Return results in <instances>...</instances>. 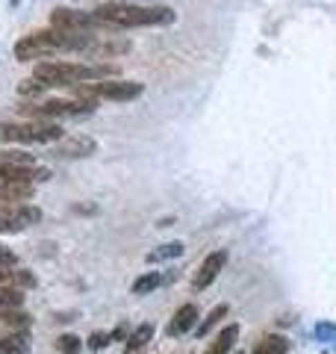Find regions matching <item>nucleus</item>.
I'll return each mask as SVG.
<instances>
[{"instance_id": "a211bd4d", "label": "nucleus", "mask_w": 336, "mask_h": 354, "mask_svg": "<svg viewBox=\"0 0 336 354\" xmlns=\"http://www.w3.org/2000/svg\"><path fill=\"white\" fill-rule=\"evenodd\" d=\"M80 337H74V334H62V337H56V348H59L62 354H77L80 351Z\"/></svg>"}, {"instance_id": "f03ea898", "label": "nucleus", "mask_w": 336, "mask_h": 354, "mask_svg": "<svg viewBox=\"0 0 336 354\" xmlns=\"http://www.w3.org/2000/svg\"><path fill=\"white\" fill-rule=\"evenodd\" d=\"M0 139L15 142V145H50L62 139V127L56 121H3L0 124Z\"/></svg>"}, {"instance_id": "f8f14e48", "label": "nucleus", "mask_w": 336, "mask_h": 354, "mask_svg": "<svg viewBox=\"0 0 336 354\" xmlns=\"http://www.w3.org/2000/svg\"><path fill=\"white\" fill-rule=\"evenodd\" d=\"M236 339H239V325H227L221 330V334L216 337V342L207 348V354H227L233 346H236Z\"/></svg>"}, {"instance_id": "4468645a", "label": "nucleus", "mask_w": 336, "mask_h": 354, "mask_svg": "<svg viewBox=\"0 0 336 354\" xmlns=\"http://www.w3.org/2000/svg\"><path fill=\"white\" fill-rule=\"evenodd\" d=\"M227 313H230V307H227V304H218V307H212V310H209V313H207V319H204V322H200V325H198V337H200V339H204V337L209 334V330H212V328H216V325H218V322H221V319H224V316H227Z\"/></svg>"}, {"instance_id": "412c9836", "label": "nucleus", "mask_w": 336, "mask_h": 354, "mask_svg": "<svg viewBox=\"0 0 336 354\" xmlns=\"http://www.w3.org/2000/svg\"><path fill=\"white\" fill-rule=\"evenodd\" d=\"M0 269H15V254L0 245Z\"/></svg>"}, {"instance_id": "aec40b11", "label": "nucleus", "mask_w": 336, "mask_h": 354, "mask_svg": "<svg viewBox=\"0 0 336 354\" xmlns=\"http://www.w3.org/2000/svg\"><path fill=\"white\" fill-rule=\"evenodd\" d=\"M112 339V334H106V330H95L92 337H88V348H95V351H100V348H106V342Z\"/></svg>"}, {"instance_id": "39448f33", "label": "nucleus", "mask_w": 336, "mask_h": 354, "mask_svg": "<svg viewBox=\"0 0 336 354\" xmlns=\"http://www.w3.org/2000/svg\"><path fill=\"white\" fill-rule=\"evenodd\" d=\"M50 27L65 30V32H92L97 27V18L95 12H83V9L56 6L50 15Z\"/></svg>"}, {"instance_id": "423d86ee", "label": "nucleus", "mask_w": 336, "mask_h": 354, "mask_svg": "<svg viewBox=\"0 0 336 354\" xmlns=\"http://www.w3.org/2000/svg\"><path fill=\"white\" fill-rule=\"evenodd\" d=\"M50 177V169L44 165H12V162H0V186L3 183H41Z\"/></svg>"}, {"instance_id": "9b49d317", "label": "nucleus", "mask_w": 336, "mask_h": 354, "mask_svg": "<svg viewBox=\"0 0 336 354\" xmlns=\"http://www.w3.org/2000/svg\"><path fill=\"white\" fill-rule=\"evenodd\" d=\"M286 351H289V339L283 334H268L251 348V354H286Z\"/></svg>"}, {"instance_id": "f3484780", "label": "nucleus", "mask_w": 336, "mask_h": 354, "mask_svg": "<svg viewBox=\"0 0 336 354\" xmlns=\"http://www.w3.org/2000/svg\"><path fill=\"white\" fill-rule=\"evenodd\" d=\"M0 162H12V165H36L32 153L27 151H0Z\"/></svg>"}, {"instance_id": "2eb2a0df", "label": "nucleus", "mask_w": 336, "mask_h": 354, "mask_svg": "<svg viewBox=\"0 0 336 354\" xmlns=\"http://www.w3.org/2000/svg\"><path fill=\"white\" fill-rule=\"evenodd\" d=\"M160 283H162L160 272H144L142 278L133 281V295H148V292H153Z\"/></svg>"}, {"instance_id": "1a4fd4ad", "label": "nucleus", "mask_w": 336, "mask_h": 354, "mask_svg": "<svg viewBox=\"0 0 336 354\" xmlns=\"http://www.w3.org/2000/svg\"><path fill=\"white\" fill-rule=\"evenodd\" d=\"M198 322V307L195 304H183L168 322V337H183L186 330H192V325Z\"/></svg>"}, {"instance_id": "0eeeda50", "label": "nucleus", "mask_w": 336, "mask_h": 354, "mask_svg": "<svg viewBox=\"0 0 336 354\" xmlns=\"http://www.w3.org/2000/svg\"><path fill=\"white\" fill-rule=\"evenodd\" d=\"M224 263H227V251H212L209 257H204V263L198 266V272H195V278H192V290L200 292V290H207V286L218 278V272L224 269Z\"/></svg>"}, {"instance_id": "ddd939ff", "label": "nucleus", "mask_w": 336, "mask_h": 354, "mask_svg": "<svg viewBox=\"0 0 336 354\" xmlns=\"http://www.w3.org/2000/svg\"><path fill=\"white\" fill-rule=\"evenodd\" d=\"M151 337H153V325H139L136 330H133V334L127 337V354H133V351H139V348H144L151 342Z\"/></svg>"}, {"instance_id": "f257e3e1", "label": "nucleus", "mask_w": 336, "mask_h": 354, "mask_svg": "<svg viewBox=\"0 0 336 354\" xmlns=\"http://www.w3.org/2000/svg\"><path fill=\"white\" fill-rule=\"evenodd\" d=\"M97 24H109V27H168L174 21V9L171 6H136V3H100L95 9Z\"/></svg>"}, {"instance_id": "6e6552de", "label": "nucleus", "mask_w": 336, "mask_h": 354, "mask_svg": "<svg viewBox=\"0 0 336 354\" xmlns=\"http://www.w3.org/2000/svg\"><path fill=\"white\" fill-rule=\"evenodd\" d=\"M97 151V142L92 136H71V139H59L56 142V157H68V160H77V157H88V153Z\"/></svg>"}, {"instance_id": "20e7f679", "label": "nucleus", "mask_w": 336, "mask_h": 354, "mask_svg": "<svg viewBox=\"0 0 336 354\" xmlns=\"http://www.w3.org/2000/svg\"><path fill=\"white\" fill-rule=\"evenodd\" d=\"M62 41H65V32L56 30V27H48V30H36L24 36L18 44H15V57L21 62H32V59H44L50 53L62 50Z\"/></svg>"}, {"instance_id": "7ed1b4c3", "label": "nucleus", "mask_w": 336, "mask_h": 354, "mask_svg": "<svg viewBox=\"0 0 336 354\" xmlns=\"http://www.w3.org/2000/svg\"><path fill=\"white\" fill-rule=\"evenodd\" d=\"M97 101H86V97H74V101H62V97H48V101H36L21 106V113L39 121H56V118H68V115H88L95 109Z\"/></svg>"}, {"instance_id": "9d476101", "label": "nucleus", "mask_w": 336, "mask_h": 354, "mask_svg": "<svg viewBox=\"0 0 336 354\" xmlns=\"http://www.w3.org/2000/svg\"><path fill=\"white\" fill-rule=\"evenodd\" d=\"M127 48H130L127 39H95V44L86 53L95 59H112V57H118V53H124Z\"/></svg>"}, {"instance_id": "6ab92c4d", "label": "nucleus", "mask_w": 336, "mask_h": 354, "mask_svg": "<svg viewBox=\"0 0 336 354\" xmlns=\"http://www.w3.org/2000/svg\"><path fill=\"white\" fill-rule=\"evenodd\" d=\"M44 88H48V86H44V83H39V80H36V77H30V80H24V83H21V86H18V92H21V95H24V97H30V95H41V92H44Z\"/></svg>"}, {"instance_id": "dca6fc26", "label": "nucleus", "mask_w": 336, "mask_h": 354, "mask_svg": "<svg viewBox=\"0 0 336 354\" xmlns=\"http://www.w3.org/2000/svg\"><path fill=\"white\" fill-rule=\"evenodd\" d=\"M183 254V242H168V245L156 248L148 254V263H160V260H171V257H180Z\"/></svg>"}]
</instances>
